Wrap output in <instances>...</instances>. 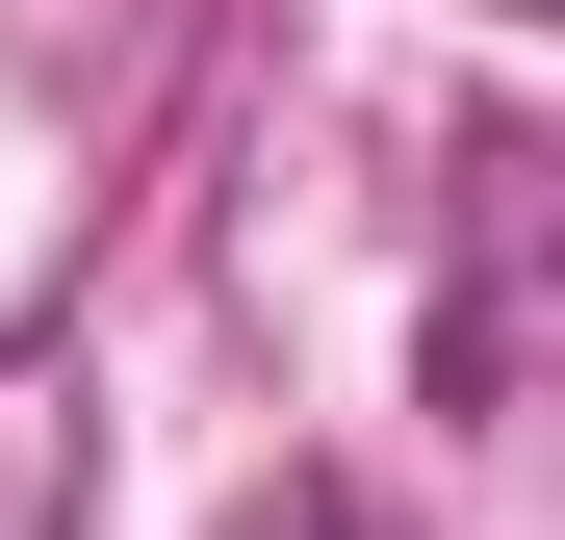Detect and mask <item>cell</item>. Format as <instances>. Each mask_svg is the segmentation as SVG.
Returning <instances> with one entry per match:
<instances>
[{"label":"cell","mask_w":565,"mask_h":540,"mask_svg":"<svg viewBox=\"0 0 565 540\" xmlns=\"http://www.w3.org/2000/svg\"><path fill=\"white\" fill-rule=\"evenodd\" d=\"M77 489H104L77 387H52V360H0V540H77Z\"/></svg>","instance_id":"6da1fadb"},{"label":"cell","mask_w":565,"mask_h":540,"mask_svg":"<svg viewBox=\"0 0 565 540\" xmlns=\"http://www.w3.org/2000/svg\"><path fill=\"white\" fill-rule=\"evenodd\" d=\"M232 540H386V515H360V489H257Z\"/></svg>","instance_id":"7a4b0ae2"}]
</instances>
